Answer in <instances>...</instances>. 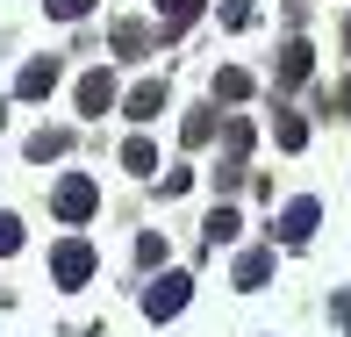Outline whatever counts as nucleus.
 Instances as JSON below:
<instances>
[{"instance_id": "nucleus-18", "label": "nucleus", "mask_w": 351, "mask_h": 337, "mask_svg": "<svg viewBox=\"0 0 351 337\" xmlns=\"http://www.w3.org/2000/svg\"><path fill=\"white\" fill-rule=\"evenodd\" d=\"M0 251H22V222L14 216H0Z\"/></svg>"}, {"instance_id": "nucleus-16", "label": "nucleus", "mask_w": 351, "mask_h": 337, "mask_svg": "<svg viewBox=\"0 0 351 337\" xmlns=\"http://www.w3.org/2000/svg\"><path fill=\"white\" fill-rule=\"evenodd\" d=\"M180 137H186V143H194V151H201V143L215 137V122H208V115H186V130H180Z\"/></svg>"}, {"instance_id": "nucleus-17", "label": "nucleus", "mask_w": 351, "mask_h": 337, "mask_svg": "<svg viewBox=\"0 0 351 337\" xmlns=\"http://www.w3.org/2000/svg\"><path fill=\"white\" fill-rule=\"evenodd\" d=\"M115 51H130V58L143 51V29H136V22H122V29H115Z\"/></svg>"}, {"instance_id": "nucleus-7", "label": "nucleus", "mask_w": 351, "mask_h": 337, "mask_svg": "<svg viewBox=\"0 0 351 337\" xmlns=\"http://www.w3.org/2000/svg\"><path fill=\"white\" fill-rule=\"evenodd\" d=\"M158 108H165V79H143V86L130 93V115H136V122H151Z\"/></svg>"}, {"instance_id": "nucleus-10", "label": "nucleus", "mask_w": 351, "mask_h": 337, "mask_svg": "<svg viewBox=\"0 0 351 337\" xmlns=\"http://www.w3.org/2000/svg\"><path fill=\"white\" fill-rule=\"evenodd\" d=\"M280 79H287V86L308 79V43H287V51H280Z\"/></svg>"}, {"instance_id": "nucleus-14", "label": "nucleus", "mask_w": 351, "mask_h": 337, "mask_svg": "<svg viewBox=\"0 0 351 337\" xmlns=\"http://www.w3.org/2000/svg\"><path fill=\"white\" fill-rule=\"evenodd\" d=\"M301 143H308V122H301V115H280V151H301Z\"/></svg>"}, {"instance_id": "nucleus-4", "label": "nucleus", "mask_w": 351, "mask_h": 337, "mask_svg": "<svg viewBox=\"0 0 351 337\" xmlns=\"http://www.w3.org/2000/svg\"><path fill=\"white\" fill-rule=\"evenodd\" d=\"M315 237V201H287L280 208V244H308Z\"/></svg>"}, {"instance_id": "nucleus-11", "label": "nucleus", "mask_w": 351, "mask_h": 337, "mask_svg": "<svg viewBox=\"0 0 351 337\" xmlns=\"http://www.w3.org/2000/svg\"><path fill=\"white\" fill-rule=\"evenodd\" d=\"M122 165H130V172H158V151L143 137H130V143H122Z\"/></svg>"}, {"instance_id": "nucleus-9", "label": "nucleus", "mask_w": 351, "mask_h": 337, "mask_svg": "<svg viewBox=\"0 0 351 337\" xmlns=\"http://www.w3.org/2000/svg\"><path fill=\"white\" fill-rule=\"evenodd\" d=\"M65 130H36V137H29V158H36V165H43V158H65Z\"/></svg>"}, {"instance_id": "nucleus-6", "label": "nucleus", "mask_w": 351, "mask_h": 337, "mask_svg": "<svg viewBox=\"0 0 351 337\" xmlns=\"http://www.w3.org/2000/svg\"><path fill=\"white\" fill-rule=\"evenodd\" d=\"M51 86H58V65H51V58H36V65H22V79H14V93H22V101H43Z\"/></svg>"}, {"instance_id": "nucleus-1", "label": "nucleus", "mask_w": 351, "mask_h": 337, "mask_svg": "<svg viewBox=\"0 0 351 337\" xmlns=\"http://www.w3.org/2000/svg\"><path fill=\"white\" fill-rule=\"evenodd\" d=\"M186 294H194V280H186V272H158V280L143 287V316H151V323H165V316L186 309Z\"/></svg>"}, {"instance_id": "nucleus-2", "label": "nucleus", "mask_w": 351, "mask_h": 337, "mask_svg": "<svg viewBox=\"0 0 351 337\" xmlns=\"http://www.w3.org/2000/svg\"><path fill=\"white\" fill-rule=\"evenodd\" d=\"M93 201H101V187H93L86 172L58 180V216H65V222H86V216H93Z\"/></svg>"}, {"instance_id": "nucleus-5", "label": "nucleus", "mask_w": 351, "mask_h": 337, "mask_svg": "<svg viewBox=\"0 0 351 337\" xmlns=\"http://www.w3.org/2000/svg\"><path fill=\"white\" fill-rule=\"evenodd\" d=\"M79 108H86V115H108V108H115V79L86 72V79H79Z\"/></svg>"}, {"instance_id": "nucleus-8", "label": "nucleus", "mask_w": 351, "mask_h": 337, "mask_svg": "<svg viewBox=\"0 0 351 337\" xmlns=\"http://www.w3.org/2000/svg\"><path fill=\"white\" fill-rule=\"evenodd\" d=\"M265 272H273V251H244L237 259V287H265Z\"/></svg>"}, {"instance_id": "nucleus-21", "label": "nucleus", "mask_w": 351, "mask_h": 337, "mask_svg": "<svg viewBox=\"0 0 351 337\" xmlns=\"http://www.w3.org/2000/svg\"><path fill=\"white\" fill-rule=\"evenodd\" d=\"M337 115H351V79H344V86H337Z\"/></svg>"}, {"instance_id": "nucleus-15", "label": "nucleus", "mask_w": 351, "mask_h": 337, "mask_svg": "<svg viewBox=\"0 0 351 337\" xmlns=\"http://www.w3.org/2000/svg\"><path fill=\"white\" fill-rule=\"evenodd\" d=\"M230 237H237V208H215L208 216V244H230Z\"/></svg>"}, {"instance_id": "nucleus-12", "label": "nucleus", "mask_w": 351, "mask_h": 337, "mask_svg": "<svg viewBox=\"0 0 351 337\" xmlns=\"http://www.w3.org/2000/svg\"><path fill=\"white\" fill-rule=\"evenodd\" d=\"M158 14H165V29H186L201 14V0H158Z\"/></svg>"}, {"instance_id": "nucleus-20", "label": "nucleus", "mask_w": 351, "mask_h": 337, "mask_svg": "<svg viewBox=\"0 0 351 337\" xmlns=\"http://www.w3.org/2000/svg\"><path fill=\"white\" fill-rule=\"evenodd\" d=\"M222 22H230V29H244V22H251V0H230V8H222Z\"/></svg>"}, {"instance_id": "nucleus-3", "label": "nucleus", "mask_w": 351, "mask_h": 337, "mask_svg": "<svg viewBox=\"0 0 351 337\" xmlns=\"http://www.w3.org/2000/svg\"><path fill=\"white\" fill-rule=\"evenodd\" d=\"M51 272H58V287H79V280L93 272V244H86V237H65L58 259H51Z\"/></svg>"}, {"instance_id": "nucleus-13", "label": "nucleus", "mask_w": 351, "mask_h": 337, "mask_svg": "<svg viewBox=\"0 0 351 337\" xmlns=\"http://www.w3.org/2000/svg\"><path fill=\"white\" fill-rule=\"evenodd\" d=\"M215 93H222V101H244V93H251V72H215Z\"/></svg>"}, {"instance_id": "nucleus-22", "label": "nucleus", "mask_w": 351, "mask_h": 337, "mask_svg": "<svg viewBox=\"0 0 351 337\" xmlns=\"http://www.w3.org/2000/svg\"><path fill=\"white\" fill-rule=\"evenodd\" d=\"M344 43H351V29H344Z\"/></svg>"}, {"instance_id": "nucleus-19", "label": "nucleus", "mask_w": 351, "mask_h": 337, "mask_svg": "<svg viewBox=\"0 0 351 337\" xmlns=\"http://www.w3.org/2000/svg\"><path fill=\"white\" fill-rule=\"evenodd\" d=\"M86 8H93V0H51V14H58V22H79Z\"/></svg>"}]
</instances>
